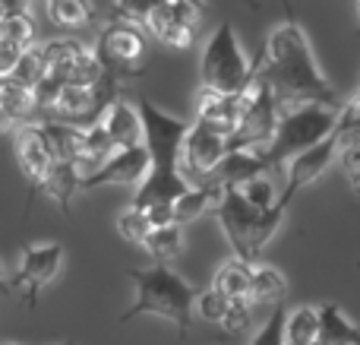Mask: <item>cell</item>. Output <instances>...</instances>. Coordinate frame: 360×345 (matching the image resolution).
<instances>
[{"instance_id":"4","label":"cell","mask_w":360,"mask_h":345,"mask_svg":"<svg viewBox=\"0 0 360 345\" xmlns=\"http://www.w3.org/2000/svg\"><path fill=\"white\" fill-rule=\"evenodd\" d=\"M335 120H338V108L329 105H294L278 111L272 137L259 149L266 168L275 171L285 158H294L300 152H307L310 146L323 143L329 133H335Z\"/></svg>"},{"instance_id":"25","label":"cell","mask_w":360,"mask_h":345,"mask_svg":"<svg viewBox=\"0 0 360 345\" xmlns=\"http://www.w3.org/2000/svg\"><path fill=\"white\" fill-rule=\"evenodd\" d=\"M146 251L152 253V260L165 263V260H174L184 251V225H165V228H152V234L146 238Z\"/></svg>"},{"instance_id":"17","label":"cell","mask_w":360,"mask_h":345,"mask_svg":"<svg viewBox=\"0 0 360 345\" xmlns=\"http://www.w3.org/2000/svg\"><path fill=\"white\" fill-rule=\"evenodd\" d=\"M51 162H76L79 158V130L60 120H32Z\"/></svg>"},{"instance_id":"39","label":"cell","mask_w":360,"mask_h":345,"mask_svg":"<svg viewBox=\"0 0 360 345\" xmlns=\"http://www.w3.org/2000/svg\"><path fill=\"white\" fill-rule=\"evenodd\" d=\"M29 4L32 0H0V19L29 16Z\"/></svg>"},{"instance_id":"37","label":"cell","mask_w":360,"mask_h":345,"mask_svg":"<svg viewBox=\"0 0 360 345\" xmlns=\"http://www.w3.org/2000/svg\"><path fill=\"white\" fill-rule=\"evenodd\" d=\"M29 48H19V44L6 42V38H0V80H6V76L16 70V63L22 61V54Z\"/></svg>"},{"instance_id":"8","label":"cell","mask_w":360,"mask_h":345,"mask_svg":"<svg viewBox=\"0 0 360 345\" xmlns=\"http://www.w3.org/2000/svg\"><path fill=\"white\" fill-rule=\"evenodd\" d=\"M275 120L278 105L272 99V89L253 76V82L240 92V118L228 137V149H262L275 130Z\"/></svg>"},{"instance_id":"45","label":"cell","mask_w":360,"mask_h":345,"mask_svg":"<svg viewBox=\"0 0 360 345\" xmlns=\"http://www.w3.org/2000/svg\"><path fill=\"white\" fill-rule=\"evenodd\" d=\"M60 345H73V342H60Z\"/></svg>"},{"instance_id":"15","label":"cell","mask_w":360,"mask_h":345,"mask_svg":"<svg viewBox=\"0 0 360 345\" xmlns=\"http://www.w3.org/2000/svg\"><path fill=\"white\" fill-rule=\"evenodd\" d=\"M240 118V95H218L199 86L196 92V120H205L215 130H221L224 137H231Z\"/></svg>"},{"instance_id":"23","label":"cell","mask_w":360,"mask_h":345,"mask_svg":"<svg viewBox=\"0 0 360 345\" xmlns=\"http://www.w3.org/2000/svg\"><path fill=\"white\" fill-rule=\"evenodd\" d=\"M250 276H253V266L240 263V260H231L218 270L215 285L212 289L221 291L228 301H247L250 298Z\"/></svg>"},{"instance_id":"19","label":"cell","mask_w":360,"mask_h":345,"mask_svg":"<svg viewBox=\"0 0 360 345\" xmlns=\"http://www.w3.org/2000/svg\"><path fill=\"white\" fill-rule=\"evenodd\" d=\"M79 184H82L79 165L76 162H54L48 171V177H44L41 194H48L63 213H70V203H73V196L79 194Z\"/></svg>"},{"instance_id":"38","label":"cell","mask_w":360,"mask_h":345,"mask_svg":"<svg viewBox=\"0 0 360 345\" xmlns=\"http://www.w3.org/2000/svg\"><path fill=\"white\" fill-rule=\"evenodd\" d=\"M143 213L149 215V225L152 228L174 225V209H171V206H149V209H143Z\"/></svg>"},{"instance_id":"32","label":"cell","mask_w":360,"mask_h":345,"mask_svg":"<svg viewBox=\"0 0 360 345\" xmlns=\"http://www.w3.org/2000/svg\"><path fill=\"white\" fill-rule=\"evenodd\" d=\"M335 137H338V143H345V139H357V137H360V92L348 101V105L338 108Z\"/></svg>"},{"instance_id":"14","label":"cell","mask_w":360,"mask_h":345,"mask_svg":"<svg viewBox=\"0 0 360 345\" xmlns=\"http://www.w3.org/2000/svg\"><path fill=\"white\" fill-rule=\"evenodd\" d=\"M186 190V181L180 171H158L149 168V175L139 181V194L133 196L130 209H149V206H174V200Z\"/></svg>"},{"instance_id":"6","label":"cell","mask_w":360,"mask_h":345,"mask_svg":"<svg viewBox=\"0 0 360 345\" xmlns=\"http://www.w3.org/2000/svg\"><path fill=\"white\" fill-rule=\"evenodd\" d=\"M92 57L101 67V76H108V80H114V82L133 80V76L143 73L146 38L136 25L114 19L98 35V44H95Z\"/></svg>"},{"instance_id":"41","label":"cell","mask_w":360,"mask_h":345,"mask_svg":"<svg viewBox=\"0 0 360 345\" xmlns=\"http://www.w3.org/2000/svg\"><path fill=\"white\" fill-rule=\"evenodd\" d=\"M10 127H16V124H13V120H10V114H6L4 108H0V133H4V130H10Z\"/></svg>"},{"instance_id":"31","label":"cell","mask_w":360,"mask_h":345,"mask_svg":"<svg viewBox=\"0 0 360 345\" xmlns=\"http://www.w3.org/2000/svg\"><path fill=\"white\" fill-rule=\"evenodd\" d=\"M285 320H288V308H285V301H281L272 308L266 327L256 333V339L250 345H285Z\"/></svg>"},{"instance_id":"29","label":"cell","mask_w":360,"mask_h":345,"mask_svg":"<svg viewBox=\"0 0 360 345\" xmlns=\"http://www.w3.org/2000/svg\"><path fill=\"white\" fill-rule=\"evenodd\" d=\"M10 82H16V86H22V89H35V82L41 80V54H38V48L32 44L29 51L22 54V61L16 63V70H13L10 76H6Z\"/></svg>"},{"instance_id":"27","label":"cell","mask_w":360,"mask_h":345,"mask_svg":"<svg viewBox=\"0 0 360 345\" xmlns=\"http://www.w3.org/2000/svg\"><path fill=\"white\" fill-rule=\"evenodd\" d=\"M162 4H168V0H114V19L130 23V25H136L139 29V25L149 23V16Z\"/></svg>"},{"instance_id":"5","label":"cell","mask_w":360,"mask_h":345,"mask_svg":"<svg viewBox=\"0 0 360 345\" xmlns=\"http://www.w3.org/2000/svg\"><path fill=\"white\" fill-rule=\"evenodd\" d=\"M256 70H259V57L253 63L247 61L240 42L234 35V25L224 19L215 32H212L209 44L202 51V63H199V80L202 89L218 95H240L243 89L253 82Z\"/></svg>"},{"instance_id":"2","label":"cell","mask_w":360,"mask_h":345,"mask_svg":"<svg viewBox=\"0 0 360 345\" xmlns=\"http://www.w3.org/2000/svg\"><path fill=\"white\" fill-rule=\"evenodd\" d=\"M127 276L136 285V298H133L130 310H124L120 323H130L143 314H155L174 323L177 336L186 339L190 336V314H193V301H196V289L184 276H177L174 270H168L165 263L146 266V270H127Z\"/></svg>"},{"instance_id":"10","label":"cell","mask_w":360,"mask_h":345,"mask_svg":"<svg viewBox=\"0 0 360 345\" xmlns=\"http://www.w3.org/2000/svg\"><path fill=\"white\" fill-rule=\"evenodd\" d=\"M60 263H63L60 244H32L22 251V263H19V272L13 276V289L22 291L29 308L38 304V291L44 285H51V279L57 276Z\"/></svg>"},{"instance_id":"26","label":"cell","mask_w":360,"mask_h":345,"mask_svg":"<svg viewBox=\"0 0 360 345\" xmlns=\"http://www.w3.org/2000/svg\"><path fill=\"white\" fill-rule=\"evenodd\" d=\"M316 308H297L294 314H288L285 320V342L288 345H310L316 336Z\"/></svg>"},{"instance_id":"28","label":"cell","mask_w":360,"mask_h":345,"mask_svg":"<svg viewBox=\"0 0 360 345\" xmlns=\"http://www.w3.org/2000/svg\"><path fill=\"white\" fill-rule=\"evenodd\" d=\"M237 190H240V196L253 209H272L275 203H278V194H275V184H272V177H269V175L253 177V181L240 184Z\"/></svg>"},{"instance_id":"12","label":"cell","mask_w":360,"mask_h":345,"mask_svg":"<svg viewBox=\"0 0 360 345\" xmlns=\"http://www.w3.org/2000/svg\"><path fill=\"white\" fill-rule=\"evenodd\" d=\"M149 175V152L146 146H133V149H117L105 165L82 177L79 190H92L101 184H139Z\"/></svg>"},{"instance_id":"42","label":"cell","mask_w":360,"mask_h":345,"mask_svg":"<svg viewBox=\"0 0 360 345\" xmlns=\"http://www.w3.org/2000/svg\"><path fill=\"white\" fill-rule=\"evenodd\" d=\"M351 184H354V190L360 194V171H357V175H351Z\"/></svg>"},{"instance_id":"20","label":"cell","mask_w":360,"mask_h":345,"mask_svg":"<svg viewBox=\"0 0 360 345\" xmlns=\"http://www.w3.org/2000/svg\"><path fill=\"white\" fill-rule=\"evenodd\" d=\"M44 13H48L51 25L63 32L82 29L95 19L92 0H44Z\"/></svg>"},{"instance_id":"36","label":"cell","mask_w":360,"mask_h":345,"mask_svg":"<svg viewBox=\"0 0 360 345\" xmlns=\"http://www.w3.org/2000/svg\"><path fill=\"white\" fill-rule=\"evenodd\" d=\"M247 323H250V301H231L221 327L228 330V333H240V330H247Z\"/></svg>"},{"instance_id":"34","label":"cell","mask_w":360,"mask_h":345,"mask_svg":"<svg viewBox=\"0 0 360 345\" xmlns=\"http://www.w3.org/2000/svg\"><path fill=\"white\" fill-rule=\"evenodd\" d=\"M168 13H171V19H177L180 25H186V29H193L196 32L199 29V23H202V0H168Z\"/></svg>"},{"instance_id":"35","label":"cell","mask_w":360,"mask_h":345,"mask_svg":"<svg viewBox=\"0 0 360 345\" xmlns=\"http://www.w3.org/2000/svg\"><path fill=\"white\" fill-rule=\"evenodd\" d=\"M196 301H199V314H202L205 320H212V323H221L224 314H228V308H231L228 298H224L221 291H215V289L196 295Z\"/></svg>"},{"instance_id":"7","label":"cell","mask_w":360,"mask_h":345,"mask_svg":"<svg viewBox=\"0 0 360 345\" xmlns=\"http://www.w3.org/2000/svg\"><path fill=\"white\" fill-rule=\"evenodd\" d=\"M139 124H143V146L149 152V168L158 171H177V158H180V146L184 137L190 130L186 120L174 118V114L155 108L149 99H139Z\"/></svg>"},{"instance_id":"21","label":"cell","mask_w":360,"mask_h":345,"mask_svg":"<svg viewBox=\"0 0 360 345\" xmlns=\"http://www.w3.org/2000/svg\"><path fill=\"white\" fill-rule=\"evenodd\" d=\"M288 285H285V276H281L278 270H272V266H253V276H250V304H281V298H285Z\"/></svg>"},{"instance_id":"11","label":"cell","mask_w":360,"mask_h":345,"mask_svg":"<svg viewBox=\"0 0 360 345\" xmlns=\"http://www.w3.org/2000/svg\"><path fill=\"white\" fill-rule=\"evenodd\" d=\"M338 146H342V143H338V137H335V133H329L323 143H316V146H310L307 152L294 156L291 158V171H288V184H285V190L278 194V203H275V206H281V209L291 206L294 196H297L300 190L307 187V184L316 181V177L332 165Z\"/></svg>"},{"instance_id":"44","label":"cell","mask_w":360,"mask_h":345,"mask_svg":"<svg viewBox=\"0 0 360 345\" xmlns=\"http://www.w3.org/2000/svg\"><path fill=\"white\" fill-rule=\"evenodd\" d=\"M357 16H360V0H357Z\"/></svg>"},{"instance_id":"46","label":"cell","mask_w":360,"mask_h":345,"mask_svg":"<svg viewBox=\"0 0 360 345\" xmlns=\"http://www.w3.org/2000/svg\"><path fill=\"white\" fill-rule=\"evenodd\" d=\"M4 345H13V342H4Z\"/></svg>"},{"instance_id":"24","label":"cell","mask_w":360,"mask_h":345,"mask_svg":"<svg viewBox=\"0 0 360 345\" xmlns=\"http://www.w3.org/2000/svg\"><path fill=\"white\" fill-rule=\"evenodd\" d=\"M146 29H149L158 42L171 44V48H190L193 38H196V32H193V29H186V25H180L177 19H171V13H168V6H165V4L149 16Z\"/></svg>"},{"instance_id":"47","label":"cell","mask_w":360,"mask_h":345,"mask_svg":"<svg viewBox=\"0 0 360 345\" xmlns=\"http://www.w3.org/2000/svg\"><path fill=\"white\" fill-rule=\"evenodd\" d=\"M285 345H288V342H285Z\"/></svg>"},{"instance_id":"3","label":"cell","mask_w":360,"mask_h":345,"mask_svg":"<svg viewBox=\"0 0 360 345\" xmlns=\"http://www.w3.org/2000/svg\"><path fill=\"white\" fill-rule=\"evenodd\" d=\"M285 209H253L240 196L237 187H221V200H218V222H221L224 234H228L231 247H234L237 260L247 266H256V260L262 257L266 244L272 241V234L278 232Z\"/></svg>"},{"instance_id":"1","label":"cell","mask_w":360,"mask_h":345,"mask_svg":"<svg viewBox=\"0 0 360 345\" xmlns=\"http://www.w3.org/2000/svg\"><path fill=\"white\" fill-rule=\"evenodd\" d=\"M256 80L272 89V99L278 105V111L294 108V105L342 108L332 82L316 67V57H313L304 29L294 19H285L269 35V42L262 44Z\"/></svg>"},{"instance_id":"30","label":"cell","mask_w":360,"mask_h":345,"mask_svg":"<svg viewBox=\"0 0 360 345\" xmlns=\"http://www.w3.org/2000/svg\"><path fill=\"white\" fill-rule=\"evenodd\" d=\"M117 232L124 234L130 244H146V238L152 234L149 215H146L143 209H127V213L117 219Z\"/></svg>"},{"instance_id":"16","label":"cell","mask_w":360,"mask_h":345,"mask_svg":"<svg viewBox=\"0 0 360 345\" xmlns=\"http://www.w3.org/2000/svg\"><path fill=\"white\" fill-rule=\"evenodd\" d=\"M101 127L108 130L114 149L143 146V124H139V114H136V108H130L124 99H117L105 114H101Z\"/></svg>"},{"instance_id":"13","label":"cell","mask_w":360,"mask_h":345,"mask_svg":"<svg viewBox=\"0 0 360 345\" xmlns=\"http://www.w3.org/2000/svg\"><path fill=\"white\" fill-rule=\"evenodd\" d=\"M16 158H19V168H22L25 181H29V203H25V215H29L32 203H35V196L41 194L44 177H48L51 165H54L48 158V152H44L41 139H38L35 124H19L16 127Z\"/></svg>"},{"instance_id":"9","label":"cell","mask_w":360,"mask_h":345,"mask_svg":"<svg viewBox=\"0 0 360 345\" xmlns=\"http://www.w3.org/2000/svg\"><path fill=\"white\" fill-rule=\"evenodd\" d=\"M224 156H228V137L205 120H193L184 137V146H180L177 171L186 181V187H209L205 181Z\"/></svg>"},{"instance_id":"33","label":"cell","mask_w":360,"mask_h":345,"mask_svg":"<svg viewBox=\"0 0 360 345\" xmlns=\"http://www.w3.org/2000/svg\"><path fill=\"white\" fill-rule=\"evenodd\" d=\"M0 38L19 44V48H32V42H35V25H32V16L0 19Z\"/></svg>"},{"instance_id":"43","label":"cell","mask_w":360,"mask_h":345,"mask_svg":"<svg viewBox=\"0 0 360 345\" xmlns=\"http://www.w3.org/2000/svg\"><path fill=\"white\" fill-rule=\"evenodd\" d=\"M0 289H4V266H0Z\"/></svg>"},{"instance_id":"40","label":"cell","mask_w":360,"mask_h":345,"mask_svg":"<svg viewBox=\"0 0 360 345\" xmlns=\"http://www.w3.org/2000/svg\"><path fill=\"white\" fill-rule=\"evenodd\" d=\"M342 162H345V168H348V175H357V171H360V137L351 139V143L345 146Z\"/></svg>"},{"instance_id":"22","label":"cell","mask_w":360,"mask_h":345,"mask_svg":"<svg viewBox=\"0 0 360 345\" xmlns=\"http://www.w3.org/2000/svg\"><path fill=\"white\" fill-rule=\"evenodd\" d=\"M221 200V187H186L184 194L174 200V222L177 225H186V222H196L212 203Z\"/></svg>"},{"instance_id":"18","label":"cell","mask_w":360,"mask_h":345,"mask_svg":"<svg viewBox=\"0 0 360 345\" xmlns=\"http://www.w3.org/2000/svg\"><path fill=\"white\" fill-rule=\"evenodd\" d=\"M316 336L310 345H360V327L342 314L338 304H323L316 308Z\"/></svg>"}]
</instances>
